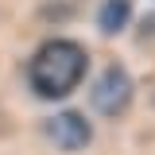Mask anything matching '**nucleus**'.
<instances>
[{
  "instance_id": "obj_1",
  "label": "nucleus",
  "mask_w": 155,
  "mask_h": 155,
  "mask_svg": "<svg viewBox=\"0 0 155 155\" xmlns=\"http://www.w3.org/2000/svg\"><path fill=\"white\" fill-rule=\"evenodd\" d=\"M89 74V54L85 47L74 39H47L31 54L27 78H31V89L43 101H62L81 85V78Z\"/></svg>"
},
{
  "instance_id": "obj_4",
  "label": "nucleus",
  "mask_w": 155,
  "mask_h": 155,
  "mask_svg": "<svg viewBox=\"0 0 155 155\" xmlns=\"http://www.w3.org/2000/svg\"><path fill=\"white\" fill-rule=\"evenodd\" d=\"M132 23V0H105L97 12V31L101 35H120Z\"/></svg>"
},
{
  "instance_id": "obj_3",
  "label": "nucleus",
  "mask_w": 155,
  "mask_h": 155,
  "mask_svg": "<svg viewBox=\"0 0 155 155\" xmlns=\"http://www.w3.org/2000/svg\"><path fill=\"white\" fill-rule=\"evenodd\" d=\"M47 140L58 151H85L89 140H93V124L78 109H62V113H54L47 120Z\"/></svg>"
},
{
  "instance_id": "obj_2",
  "label": "nucleus",
  "mask_w": 155,
  "mask_h": 155,
  "mask_svg": "<svg viewBox=\"0 0 155 155\" xmlns=\"http://www.w3.org/2000/svg\"><path fill=\"white\" fill-rule=\"evenodd\" d=\"M89 101H93V109H97L101 116H120L128 105H132V78H128V70H124L120 62L105 66L101 78L93 81Z\"/></svg>"
}]
</instances>
